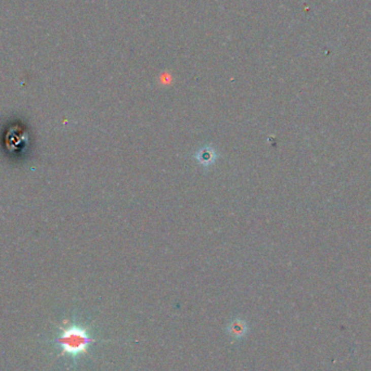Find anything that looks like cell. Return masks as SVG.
I'll list each match as a JSON object with an SVG mask.
<instances>
[{"label":"cell","mask_w":371,"mask_h":371,"mask_svg":"<svg viewBox=\"0 0 371 371\" xmlns=\"http://www.w3.org/2000/svg\"><path fill=\"white\" fill-rule=\"evenodd\" d=\"M229 331H230V334L232 336L239 338L246 332V323L240 320H235L231 323L230 327H229Z\"/></svg>","instance_id":"cell-3"},{"label":"cell","mask_w":371,"mask_h":371,"mask_svg":"<svg viewBox=\"0 0 371 371\" xmlns=\"http://www.w3.org/2000/svg\"><path fill=\"white\" fill-rule=\"evenodd\" d=\"M93 342L89 330L78 322H71L62 327L54 339V344L60 350L61 356H69L74 360L88 353L89 346Z\"/></svg>","instance_id":"cell-1"},{"label":"cell","mask_w":371,"mask_h":371,"mask_svg":"<svg viewBox=\"0 0 371 371\" xmlns=\"http://www.w3.org/2000/svg\"><path fill=\"white\" fill-rule=\"evenodd\" d=\"M195 160L198 162L201 166L203 167H209L211 165L214 164L217 160V152L215 151V149L213 148L210 145H207L202 147L201 149H199L196 151L195 155Z\"/></svg>","instance_id":"cell-2"}]
</instances>
